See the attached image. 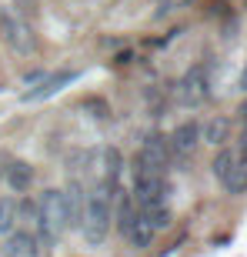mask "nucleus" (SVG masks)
Returning a JSON list of instances; mask_svg holds the SVG:
<instances>
[{"instance_id":"obj_13","label":"nucleus","mask_w":247,"mask_h":257,"mask_svg":"<svg viewBox=\"0 0 247 257\" xmlns=\"http://www.w3.org/2000/svg\"><path fill=\"white\" fill-rule=\"evenodd\" d=\"M17 224H20V204H17V197L4 194L0 197V237H7L10 230H17Z\"/></svg>"},{"instance_id":"obj_2","label":"nucleus","mask_w":247,"mask_h":257,"mask_svg":"<svg viewBox=\"0 0 247 257\" xmlns=\"http://www.w3.org/2000/svg\"><path fill=\"white\" fill-rule=\"evenodd\" d=\"M34 234H37L40 247H57L60 237H64V230L70 227V217H67V200H64V191L57 187H47V191L40 194L37 200V217H34Z\"/></svg>"},{"instance_id":"obj_19","label":"nucleus","mask_w":247,"mask_h":257,"mask_svg":"<svg viewBox=\"0 0 247 257\" xmlns=\"http://www.w3.org/2000/svg\"><path fill=\"white\" fill-rule=\"evenodd\" d=\"M237 114H240V117H244V120H247V97H244V100H240V110H237Z\"/></svg>"},{"instance_id":"obj_16","label":"nucleus","mask_w":247,"mask_h":257,"mask_svg":"<svg viewBox=\"0 0 247 257\" xmlns=\"http://www.w3.org/2000/svg\"><path fill=\"white\" fill-rule=\"evenodd\" d=\"M144 217L151 220L154 230L171 227V210H167V204H154V207H147V210H144Z\"/></svg>"},{"instance_id":"obj_4","label":"nucleus","mask_w":247,"mask_h":257,"mask_svg":"<svg viewBox=\"0 0 247 257\" xmlns=\"http://www.w3.org/2000/svg\"><path fill=\"white\" fill-rule=\"evenodd\" d=\"M134 204L141 210L154 207V204H164V174L134 167Z\"/></svg>"},{"instance_id":"obj_1","label":"nucleus","mask_w":247,"mask_h":257,"mask_svg":"<svg viewBox=\"0 0 247 257\" xmlns=\"http://www.w3.org/2000/svg\"><path fill=\"white\" fill-rule=\"evenodd\" d=\"M114 194H117V181H100L94 191L87 194V204H84V214H80V230H84V240L90 247H100L110 230V220H114Z\"/></svg>"},{"instance_id":"obj_6","label":"nucleus","mask_w":247,"mask_h":257,"mask_svg":"<svg viewBox=\"0 0 247 257\" xmlns=\"http://www.w3.org/2000/svg\"><path fill=\"white\" fill-rule=\"evenodd\" d=\"M167 157H171V144H167V137H161V134H151V137L144 141L141 154H137V167L164 174V167H167Z\"/></svg>"},{"instance_id":"obj_17","label":"nucleus","mask_w":247,"mask_h":257,"mask_svg":"<svg viewBox=\"0 0 247 257\" xmlns=\"http://www.w3.org/2000/svg\"><path fill=\"white\" fill-rule=\"evenodd\" d=\"M234 161H237V154H234V151H227V147H224V151H220L217 157H214V164H210V171H214V177H217V181H220V177H224V171H227V167H230V164H234Z\"/></svg>"},{"instance_id":"obj_3","label":"nucleus","mask_w":247,"mask_h":257,"mask_svg":"<svg viewBox=\"0 0 247 257\" xmlns=\"http://www.w3.org/2000/svg\"><path fill=\"white\" fill-rule=\"evenodd\" d=\"M0 34H4V44H7L14 54L27 57L37 50V40H34V30L24 17H17L14 10H0Z\"/></svg>"},{"instance_id":"obj_7","label":"nucleus","mask_w":247,"mask_h":257,"mask_svg":"<svg viewBox=\"0 0 247 257\" xmlns=\"http://www.w3.org/2000/svg\"><path fill=\"white\" fill-rule=\"evenodd\" d=\"M167 144H171V151L177 154V157H194V151H197V144H200V124L197 120L177 124L174 134L167 137Z\"/></svg>"},{"instance_id":"obj_20","label":"nucleus","mask_w":247,"mask_h":257,"mask_svg":"<svg viewBox=\"0 0 247 257\" xmlns=\"http://www.w3.org/2000/svg\"><path fill=\"white\" fill-rule=\"evenodd\" d=\"M240 90H247V70H244V77H240Z\"/></svg>"},{"instance_id":"obj_18","label":"nucleus","mask_w":247,"mask_h":257,"mask_svg":"<svg viewBox=\"0 0 247 257\" xmlns=\"http://www.w3.org/2000/svg\"><path fill=\"white\" fill-rule=\"evenodd\" d=\"M14 7H17L24 17H37L40 14V0H14Z\"/></svg>"},{"instance_id":"obj_12","label":"nucleus","mask_w":247,"mask_h":257,"mask_svg":"<svg viewBox=\"0 0 247 257\" xmlns=\"http://www.w3.org/2000/svg\"><path fill=\"white\" fill-rule=\"evenodd\" d=\"M220 184H224V191H227V194H247V164L237 157V161L224 171Z\"/></svg>"},{"instance_id":"obj_9","label":"nucleus","mask_w":247,"mask_h":257,"mask_svg":"<svg viewBox=\"0 0 247 257\" xmlns=\"http://www.w3.org/2000/svg\"><path fill=\"white\" fill-rule=\"evenodd\" d=\"M4 181H7L10 191H30V184H34V167L27 161H20V157H7L4 161Z\"/></svg>"},{"instance_id":"obj_11","label":"nucleus","mask_w":247,"mask_h":257,"mask_svg":"<svg viewBox=\"0 0 247 257\" xmlns=\"http://www.w3.org/2000/svg\"><path fill=\"white\" fill-rule=\"evenodd\" d=\"M64 200H67V217H70V227H74V224H80V214H84V204H87L84 184H80V181H70V184H67V191H64Z\"/></svg>"},{"instance_id":"obj_5","label":"nucleus","mask_w":247,"mask_h":257,"mask_svg":"<svg viewBox=\"0 0 247 257\" xmlns=\"http://www.w3.org/2000/svg\"><path fill=\"white\" fill-rule=\"evenodd\" d=\"M177 97H181V104H187V107H197V104H204L210 97V84H207V70L204 67H190L187 74L181 77V84H177Z\"/></svg>"},{"instance_id":"obj_14","label":"nucleus","mask_w":247,"mask_h":257,"mask_svg":"<svg viewBox=\"0 0 247 257\" xmlns=\"http://www.w3.org/2000/svg\"><path fill=\"white\" fill-rule=\"evenodd\" d=\"M227 137H230V120L227 117H210L207 124H204V131H200V141L214 144V147L227 144Z\"/></svg>"},{"instance_id":"obj_15","label":"nucleus","mask_w":247,"mask_h":257,"mask_svg":"<svg viewBox=\"0 0 247 257\" xmlns=\"http://www.w3.org/2000/svg\"><path fill=\"white\" fill-rule=\"evenodd\" d=\"M70 80H74V74H57V77H47V80H44V84H40L37 90H27V94H24V100H44V97L57 94L60 87H67Z\"/></svg>"},{"instance_id":"obj_8","label":"nucleus","mask_w":247,"mask_h":257,"mask_svg":"<svg viewBox=\"0 0 247 257\" xmlns=\"http://www.w3.org/2000/svg\"><path fill=\"white\" fill-rule=\"evenodd\" d=\"M44 247L34 230H10L4 240V257H40Z\"/></svg>"},{"instance_id":"obj_10","label":"nucleus","mask_w":247,"mask_h":257,"mask_svg":"<svg viewBox=\"0 0 247 257\" xmlns=\"http://www.w3.org/2000/svg\"><path fill=\"white\" fill-rule=\"evenodd\" d=\"M154 234H157V230L151 227V220L144 217V210H137V217L131 220V227H127V234H124V237L131 240V247L144 250V247H151V240H154Z\"/></svg>"}]
</instances>
